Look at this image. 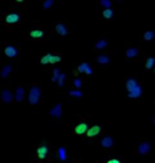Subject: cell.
I'll return each mask as SVG.
<instances>
[{"label": "cell", "mask_w": 155, "mask_h": 163, "mask_svg": "<svg viewBox=\"0 0 155 163\" xmlns=\"http://www.w3.org/2000/svg\"><path fill=\"white\" fill-rule=\"evenodd\" d=\"M126 89H127V96L131 98V99H138L142 96V93H143V89L142 86L139 85L138 81L136 78H129L126 81Z\"/></svg>", "instance_id": "6da1fadb"}, {"label": "cell", "mask_w": 155, "mask_h": 163, "mask_svg": "<svg viewBox=\"0 0 155 163\" xmlns=\"http://www.w3.org/2000/svg\"><path fill=\"white\" fill-rule=\"evenodd\" d=\"M41 98V89L38 85H33L29 90V95H28V101L30 105H38Z\"/></svg>", "instance_id": "7a4b0ae2"}, {"label": "cell", "mask_w": 155, "mask_h": 163, "mask_svg": "<svg viewBox=\"0 0 155 163\" xmlns=\"http://www.w3.org/2000/svg\"><path fill=\"white\" fill-rule=\"evenodd\" d=\"M62 61L61 55H56V54H46L41 57L40 62L42 65H47V63H57V62Z\"/></svg>", "instance_id": "3957f363"}, {"label": "cell", "mask_w": 155, "mask_h": 163, "mask_svg": "<svg viewBox=\"0 0 155 163\" xmlns=\"http://www.w3.org/2000/svg\"><path fill=\"white\" fill-rule=\"evenodd\" d=\"M49 151H50V148H49V146L46 144H41L40 146H38V148H37V156H38L39 160L44 161L46 158Z\"/></svg>", "instance_id": "277c9868"}, {"label": "cell", "mask_w": 155, "mask_h": 163, "mask_svg": "<svg viewBox=\"0 0 155 163\" xmlns=\"http://www.w3.org/2000/svg\"><path fill=\"white\" fill-rule=\"evenodd\" d=\"M78 71H79L80 73H85V74H87V76H92V73H93L91 66H90L87 62H82V63H80L79 67H78Z\"/></svg>", "instance_id": "5b68a950"}, {"label": "cell", "mask_w": 155, "mask_h": 163, "mask_svg": "<svg viewBox=\"0 0 155 163\" xmlns=\"http://www.w3.org/2000/svg\"><path fill=\"white\" fill-rule=\"evenodd\" d=\"M4 52H5V55L7 57H16L18 55V50L15 46H12V45H7L5 48V50H4Z\"/></svg>", "instance_id": "8992f818"}, {"label": "cell", "mask_w": 155, "mask_h": 163, "mask_svg": "<svg viewBox=\"0 0 155 163\" xmlns=\"http://www.w3.org/2000/svg\"><path fill=\"white\" fill-rule=\"evenodd\" d=\"M89 128H87V123L82 122V123H79L77 127L74 128V133L78 134V135H82L85 133H87Z\"/></svg>", "instance_id": "52a82bcc"}, {"label": "cell", "mask_w": 155, "mask_h": 163, "mask_svg": "<svg viewBox=\"0 0 155 163\" xmlns=\"http://www.w3.org/2000/svg\"><path fill=\"white\" fill-rule=\"evenodd\" d=\"M150 150H152V145L149 143H142L138 146V153L142 155V156H144L148 152H150Z\"/></svg>", "instance_id": "ba28073f"}, {"label": "cell", "mask_w": 155, "mask_h": 163, "mask_svg": "<svg viewBox=\"0 0 155 163\" xmlns=\"http://www.w3.org/2000/svg\"><path fill=\"white\" fill-rule=\"evenodd\" d=\"M49 113H50V116H52L54 118H59V117L62 116V105H61V103L55 105V107L51 108Z\"/></svg>", "instance_id": "9c48e42d"}, {"label": "cell", "mask_w": 155, "mask_h": 163, "mask_svg": "<svg viewBox=\"0 0 155 163\" xmlns=\"http://www.w3.org/2000/svg\"><path fill=\"white\" fill-rule=\"evenodd\" d=\"M1 100L5 102V103H11L12 102V93L7 89L2 90L1 93Z\"/></svg>", "instance_id": "30bf717a"}, {"label": "cell", "mask_w": 155, "mask_h": 163, "mask_svg": "<svg viewBox=\"0 0 155 163\" xmlns=\"http://www.w3.org/2000/svg\"><path fill=\"white\" fill-rule=\"evenodd\" d=\"M56 32H57L61 37H66L68 34V29H67L66 24L62 23V22H59V23L56 24Z\"/></svg>", "instance_id": "8fae6325"}, {"label": "cell", "mask_w": 155, "mask_h": 163, "mask_svg": "<svg viewBox=\"0 0 155 163\" xmlns=\"http://www.w3.org/2000/svg\"><path fill=\"white\" fill-rule=\"evenodd\" d=\"M113 145H114V140H113V138H110V136H104V138L101 140V146L104 147V148H110Z\"/></svg>", "instance_id": "7c38bea8"}, {"label": "cell", "mask_w": 155, "mask_h": 163, "mask_svg": "<svg viewBox=\"0 0 155 163\" xmlns=\"http://www.w3.org/2000/svg\"><path fill=\"white\" fill-rule=\"evenodd\" d=\"M138 55H139V50H138L137 48L131 46V48H127V49H126V56H127L129 59H135Z\"/></svg>", "instance_id": "4fadbf2b"}, {"label": "cell", "mask_w": 155, "mask_h": 163, "mask_svg": "<svg viewBox=\"0 0 155 163\" xmlns=\"http://www.w3.org/2000/svg\"><path fill=\"white\" fill-rule=\"evenodd\" d=\"M6 23H18L19 22V15L16 12H12V14H9L5 19Z\"/></svg>", "instance_id": "5bb4252c"}, {"label": "cell", "mask_w": 155, "mask_h": 163, "mask_svg": "<svg viewBox=\"0 0 155 163\" xmlns=\"http://www.w3.org/2000/svg\"><path fill=\"white\" fill-rule=\"evenodd\" d=\"M101 133V127L99 125H93V127H91V128H89V130H87V136L89 138H93V136H96Z\"/></svg>", "instance_id": "9a60e30c"}, {"label": "cell", "mask_w": 155, "mask_h": 163, "mask_svg": "<svg viewBox=\"0 0 155 163\" xmlns=\"http://www.w3.org/2000/svg\"><path fill=\"white\" fill-rule=\"evenodd\" d=\"M96 61L99 63V65H108V63H110L112 61V59L108 56V55H105V54H102V55H98L96 59Z\"/></svg>", "instance_id": "2e32d148"}, {"label": "cell", "mask_w": 155, "mask_h": 163, "mask_svg": "<svg viewBox=\"0 0 155 163\" xmlns=\"http://www.w3.org/2000/svg\"><path fill=\"white\" fill-rule=\"evenodd\" d=\"M23 95H24V89L22 86H18L16 89V94H15V101L19 102L23 100Z\"/></svg>", "instance_id": "e0dca14e"}, {"label": "cell", "mask_w": 155, "mask_h": 163, "mask_svg": "<svg viewBox=\"0 0 155 163\" xmlns=\"http://www.w3.org/2000/svg\"><path fill=\"white\" fill-rule=\"evenodd\" d=\"M29 36H30L33 39H41V38L44 37V32L40 31V29H33V31L29 33Z\"/></svg>", "instance_id": "ac0fdd59"}, {"label": "cell", "mask_w": 155, "mask_h": 163, "mask_svg": "<svg viewBox=\"0 0 155 163\" xmlns=\"http://www.w3.org/2000/svg\"><path fill=\"white\" fill-rule=\"evenodd\" d=\"M58 158L61 160V161H67V158H68V155H67V151H66V148L64 147H59L58 148Z\"/></svg>", "instance_id": "d6986e66"}, {"label": "cell", "mask_w": 155, "mask_h": 163, "mask_svg": "<svg viewBox=\"0 0 155 163\" xmlns=\"http://www.w3.org/2000/svg\"><path fill=\"white\" fill-rule=\"evenodd\" d=\"M11 72H12V67H11L10 65L4 66V67H2V69H1V77H2V78H6V77H7Z\"/></svg>", "instance_id": "ffe728a7"}, {"label": "cell", "mask_w": 155, "mask_h": 163, "mask_svg": "<svg viewBox=\"0 0 155 163\" xmlns=\"http://www.w3.org/2000/svg\"><path fill=\"white\" fill-rule=\"evenodd\" d=\"M108 46V41L104 40V39H102V40H98L95 43V48H96L97 50H102V49H105Z\"/></svg>", "instance_id": "44dd1931"}, {"label": "cell", "mask_w": 155, "mask_h": 163, "mask_svg": "<svg viewBox=\"0 0 155 163\" xmlns=\"http://www.w3.org/2000/svg\"><path fill=\"white\" fill-rule=\"evenodd\" d=\"M103 17L104 19H107V20H109V19H112L113 16H114V11L112 10V9H104V11H103Z\"/></svg>", "instance_id": "7402d4cb"}, {"label": "cell", "mask_w": 155, "mask_h": 163, "mask_svg": "<svg viewBox=\"0 0 155 163\" xmlns=\"http://www.w3.org/2000/svg\"><path fill=\"white\" fill-rule=\"evenodd\" d=\"M154 36H155V33L153 31H147V32L143 34V39L149 41V40H152V39H154Z\"/></svg>", "instance_id": "603a6c76"}, {"label": "cell", "mask_w": 155, "mask_h": 163, "mask_svg": "<svg viewBox=\"0 0 155 163\" xmlns=\"http://www.w3.org/2000/svg\"><path fill=\"white\" fill-rule=\"evenodd\" d=\"M154 65H155V57H148L147 59V62H145V68L147 69H152L153 67H154Z\"/></svg>", "instance_id": "cb8c5ba5"}, {"label": "cell", "mask_w": 155, "mask_h": 163, "mask_svg": "<svg viewBox=\"0 0 155 163\" xmlns=\"http://www.w3.org/2000/svg\"><path fill=\"white\" fill-rule=\"evenodd\" d=\"M54 76H52V82H58V78L61 76V71L58 68H54Z\"/></svg>", "instance_id": "d4e9b609"}, {"label": "cell", "mask_w": 155, "mask_h": 163, "mask_svg": "<svg viewBox=\"0 0 155 163\" xmlns=\"http://www.w3.org/2000/svg\"><path fill=\"white\" fill-rule=\"evenodd\" d=\"M66 78H67V76L64 74V73H61V76H59V78H58V86H63L64 85V82H66Z\"/></svg>", "instance_id": "484cf974"}, {"label": "cell", "mask_w": 155, "mask_h": 163, "mask_svg": "<svg viewBox=\"0 0 155 163\" xmlns=\"http://www.w3.org/2000/svg\"><path fill=\"white\" fill-rule=\"evenodd\" d=\"M52 5H54V0H45V1L42 2V6H44V9H45V10L51 9V7H52Z\"/></svg>", "instance_id": "4316f807"}, {"label": "cell", "mask_w": 155, "mask_h": 163, "mask_svg": "<svg viewBox=\"0 0 155 163\" xmlns=\"http://www.w3.org/2000/svg\"><path fill=\"white\" fill-rule=\"evenodd\" d=\"M69 95L73 96V98H81L82 96V93L80 90H70L69 91Z\"/></svg>", "instance_id": "83f0119b"}, {"label": "cell", "mask_w": 155, "mask_h": 163, "mask_svg": "<svg viewBox=\"0 0 155 163\" xmlns=\"http://www.w3.org/2000/svg\"><path fill=\"white\" fill-rule=\"evenodd\" d=\"M99 2H101V5L104 6L105 9H110V6H112V1H109V0H101Z\"/></svg>", "instance_id": "f1b7e54d"}, {"label": "cell", "mask_w": 155, "mask_h": 163, "mask_svg": "<svg viewBox=\"0 0 155 163\" xmlns=\"http://www.w3.org/2000/svg\"><path fill=\"white\" fill-rule=\"evenodd\" d=\"M73 84L77 86V88H81V85H82V82H81V79H79V78H77V79H74V82H73Z\"/></svg>", "instance_id": "f546056e"}, {"label": "cell", "mask_w": 155, "mask_h": 163, "mask_svg": "<svg viewBox=\"0 0 155 163\" xmlns=\"http://www.w3.org/2000/svg\"><path fill=\"white\" fill-rule=\"evenodd\" d=\"M107 163H120L119 160H116V158H112V160H109Z\"/></svg>", "instance_id": "4dcf8cb0"}, {"label": "cell", "mask_w": 155, "mask_h": 163, "mask_svg": "<svg viewBox=\"0 0 155 163\" xmlns=\"http://www.w3.org/2000/svg\"><path fill=\"white\" fill-rule=\"evenodd\" d=\"M153 123H154V124H155V118H154V121H153Z\"/></svg>", "instance_id": "1f68e13d"}, {"label": "cell", "mask_w": 155, "mask_h": 163, "mask_svg": "<svg viewBox=\"0 0 155 163\" xmlns=\"http://www.w3.org/2000/svg\"><path fill=\"white\" fill-rule=\"evenodd\" d=\"M78 163H79V162H78Z\"/></svg>", "instance_id": "d6a6232c"}]
</instances>
